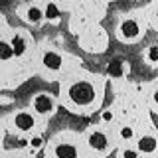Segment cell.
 <instances>
[{"label": "cell", "mask_w": 158, "mask_h": 158, "mask_svg": "<svg viewBox=\"0 0 158 158\" xmlns=\"http://www.w3.org/2000/svg\"><path fill=\"white\" fill-rule=\"evenodd\" d=\"M69 97H71V101H75L77 105H89V103L93 101V97H95V89H93L89 83H75V85H71L69 89Z\"/></svg>", "instance_id": "cell-1"}, {"label": "cell", "mask_w": 158, "mask_h": 158, "mask_svg": "<svg viewBox=\"0 0 158 158\" xmlns=\"http://www.w3.org/2000/svg\"><path fill=\"white\" fill-rule=\"evenodd\" d=\"M89 146H91L95 152H107V148H109V140H107V136L103 135V132L93 131L91 135H89Z\"/></svg>", "instance_id": "cell-2"}, {"label": "cell", "mask_w": 158, "mask_h": 158, "mask_svg": "<svg viewBox=\"0 0 158 158\" xmlns=\"http://www.w3.org/2000/svg\"><path fill=\"white\" fill-rule=\"evenodd\" d=\"M34 109H36L38 113H42V115L52 113V111H53V101H52V97L46 95V93H40V95H36V97H34Z\"/></svg>", "instance_id": "cell-3"}, {"label": "cell", "mask_w": 158, "mask_h": 158, "mask_svg": "<svg viewBox=\"0 0 158 158\" xmlns=\"http://www.w3.org/2000/svg\"><path fill=\"white\" fill-rule=\"evenodd\" d=\"M14 125H16V128H20V131H30V128L34 127V117L30 115V113H18V115L14 117Z\"/></svg>", "instance_id": "cell-4"}, {"label": "cell", "mask_w": 158, "mask_h": 158, "mask_svg": "<svg viewBox=\"0 0 158 158\" xmlns=\"http://www.w3.org/2000/svg\"><path fill=\"white\" fill-rule=\"evenodd\" d=\"M156 146H158V140L154 136H142L140 140H138V152H144V154L154 152Z\"/></svg>", "instance_id": "cell-5"}, {"label": "cell", "mask_w": 158, "mask_h": 158, "mask_svg": "<svg viewBox=\"0 0 158 158\" xmlns=\"http://www.w3.org/2000/svg\"><path fill=\"white\" fill-rule=\"evenodd\" d=\"M56 156L57 158H77V148L69 142H63L56 148Z\"/></svg>", "instance_id": "cell-6"}, {"label": "cell", "mask_w": 158, "mask_h": 158, "mask_svg": "<svg viewBox=\"0 0 158 158\" xmlns=\"http://www.w3.org/2000/svg\"><path fill=\"white\" fill-rule=\"evenodd\" d=\"M121 32H123V36L125 38H136L138 36V24L135 22V20H127V22H123V26H121Z\"/></svg>", "instance_id": "cell-7"}, {"label": "cell", "mask_w": 158, "mask_h": 158, "mask_svg": "<svg viewBox=\"0 0 158 158\" xmlns=\"http://www.w3.org/2000/svg\"><path fill=\"white\" fill-rule=\"evenodd\" d=\"M44 65L49 67V69H57L61 65V57H59L57 53H53V52H48L46 56H44Z\"/></svg>", "instance_id": "cell-8"}, {"label": "cell", "mask_w": 158, "mask_h": 158, "mask_svg": "<svg viewBox=\"0 0 158 158\" xmlns=\"http://www.w3.org/2000/svg\"><path fill=\"white\" fill-rule=\"evenodd\" d=\"M12 48H14V56H22L26 52V40L20 36V34H16L12 38Z\"/></svg>", "instance_id": "cell-9"}, {"label": "cell", "mask_w": 158, "mask_h": 158, "mask_svg": "<svg viewBox=\"0 0 158 158\" xmlns=\"http://www.w3.org/2000/svg\"><path fill=\"white\" fill-rule=\"evenodd\" d=\"M123 71H125V69H123V63L121 61H113L111 65H109V73H111V75H123Z\"/></svg>", "instance_id": "cell-10"}, {"label": "cell", "mask_w": 158, "mask_h": 158, "mask_svg": "<svg viewBox=\"0 0 158 158\" xmlns=\"http://www.w3.org/2000/svg\"><path fill=\"white\" fill-rule=\"evenodd\" d=\"M0 48H2V59H4V61L12 57V53H14V48L10 46L8 42H2V46H0Z\"/></svg>", "instance_id": "cell-11"}, {"label": "cell", "mask_w": 158, "mask_h": 158, "mask_svg": "<svg viewBox=\"0 0 158 158\" xmlns=\"http://www.w3.org/2000/svg\"><path fill=\"white\" fill-rule=\"evenodd\" d=\"M46 16H48L49 20H56V18L59 16V10H57L56 4H48V8H46Z\"/></svg>", "instance_id": "cell-12"}, {"label": "cell", "mask_w": 158, "mask_h": 158, "mask_svg": "<svg viewBox=\"0 0 158 158\" xmlns=\"http://www.w3.org/2000/svg\"><path fill=\"white\" fill-rule=\"evenodd\" d=\"M26 18L30 20V22H38V20L42 18V12H40V10L34 6V8H30V10H28V16H26Z\"/></svg>", "instance_id": "cell-13"}, {"label": "cell", "mask_w": 158, "mask_h": 158, "mask_svg": "<svg viewBox=\"0 0 158 158\" xmlns=\"http://www.w3.org/2000/svg\"><path fill=\"white\" fill-rule=\"evenodd\" d=\"M148 59H150L152 63H158V46H152L148 49Z\"/></svg>", "instance_id": "cell-14"}, {"label": "cell", "mask_w": 158, "mask_h": 158, "mask_svg": "<svg viewBox=\"0 0 158 158\" xmlns=\"http://www.w3.org/2000/svg\"><path fill=\"white\" fill-rule=\"evenodd\" d=\"M123 156L125 158H138V150H125Z\"/></svg>", "instance_id": "cell-15"}, {"label": "cell", "mask_w": 158, "mask_h": 158, "mask_svg": "<svg viewBox=\"0 0 158 158\" xmlns=\"http://www.w3.org/2000/svg\"><path fill=\"white\" fill-rule=\"evenodd\" d=\"M121 136H123V138H131V136H132V128L125 127V128L121 131Z\"/></svg>", "instance_id": "cell-16"}, {"label": "cell", "mask_w": 158, "mask_h": 158, "mask_svg": "<svg viewBox=\"0 0 158 158\" xmlns=\"http://www.w3.org/2000/svg\"><path fill=\"white\" fill-rule=\"evenodd\" d=\"M103 121H113V113L105 111V113H103Z\"/></svg>", "instance_id": "cell-17"}, {"label": "cell", "mask_w": 158, "mask_h": 158, "mask_svg": "<svg viewBox=\"0 0 158 158\" xmlns=\"http://www.w3.org/2000/svg\"><path fill=\"white\" fill-rule=\"evenodd\" d=\"M32 144H34V146H36V148H38L40 144H42V140H40V138H34V140H32Z\"/></svg>", "instance_id": "cell-18"}, {"label": "cell", "mask_w": 158, "mask_h": 158, "mask_svg": "<svg viewBox=\"0 0 158 158\" xmlns=\"http://www.w3.org/2000/svg\"><path fill=\"white\" fill-rule=\"evenodd\" d=\"M152 121H154V123H156V125H158V117L154 115V113H152Z\"/></svg>", "instance_id": "cell-19"}, {"label": "cell", "mask_w": 158, "mask_h": 158, "mask_svg": "<svg viewBox=\"0 0 158 158\" xmlns=\"http://www.w3.org/2000/svg\"><path fill=\"white\" fill-rule=\"evenodd\" d=\"M154 101L158 103V89H156V93H154Z\"/></svg>", "instance_id": "cell-20"}]
</instances>
